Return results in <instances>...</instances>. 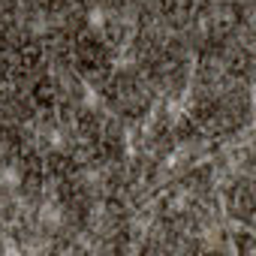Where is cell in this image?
<instances>
[{
	"instance_id": "obj_1",
	"label": "cell",
	"mask_w": 256,
	"mask_h": 256,
	"mask_svg": "<svg viewBox=\"0 0 256 256\" xmlns=\"http://www.w3.org/2000/svg\"><path fill=\"white\" fill-rule=\"evenodd\" d=\"M18 181H22V175H18V169H16V166L0 169V184H4V187H18Z\"/></svg>"
},
{
	"instance_id": "obj_2",
	"label": "cell",
	"mask_w": 256,
	"mask_h": 256,
	"mask_svg": "<svg viewBox=\"0 0 256 256\" xmlns=\"http://www.w3.org/2000/svg\"><path fill=\"white\" fill-rule=\"evenodd\" d=\"M90 24H94V28H100V24H102V12H100V10H94V12H90Z\"/></svg>"
}]
</instances>
